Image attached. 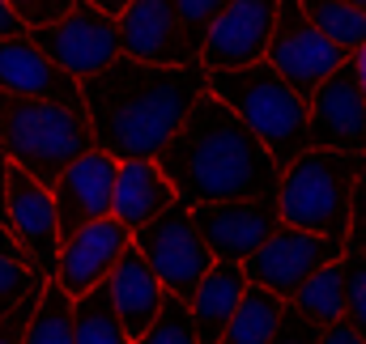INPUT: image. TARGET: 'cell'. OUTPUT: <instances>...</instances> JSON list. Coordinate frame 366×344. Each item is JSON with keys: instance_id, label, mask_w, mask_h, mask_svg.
Segmentation results:
<instances>
[{"instance_id": "6da1fadb", "label": "cell", "mask_w": 366, "mask_h": 344, "mask_svg": "<svg viewBox=\"0 0 366 344\" xmlns=\"http://www.w3.org/2000/svg\"><path fill=\"white\" fill-rule=\"evenodd\" d=\"M209 89V69L196 60L149 64L137 56H115L81 81V106L94 149L124 158H158L187 106Z\"/></svg>"}, {"instance_id": "7a4b0ae2", "label": "cell", "mask_w": 366, "mask_h": 344, "mask_svg": "<svg viewBox=\"0 0 366 344\" xmlns=\"http://www.w3.org/2000/svg\"><path fill=\"white\" fill-rule=\"evenodd\" d=\"M154 162L183 204L277 191V174H281L264 141L213 89H204L187 106V115Z\"/></svg>"}, {"instance_id": "3957f363", "label": "cell", "mask_w": 366, "mask_h": 344, "mask_svg": "<svg viewBox=\"0 0 366 344\" xmlns=\"http://www.w3.org/2000/svg\"><path fill=\"white\" fill-rule=\"evenodd\" d=\"M277 208L281 221L345 243L354 213L362 208V153L320 149V145L298 149L294 158L281 162Z\"/></svg>"}, {"instance_id": "277c9868", "label": "cell", "mask_w": 366, "mask_h": 344, "mask_svg": "<svg viewBox=\"0 0 366 344\" xmlns=\"http://www.w3.org/2000/svg\"><path fill=\"white\" fill-rule=\"evenodd\" d=\"M86 149H94L86 111L0 89V153L30 178L51 187L56 174L77 162Z\"/></svg>"}, {"instance_id": "5b68a950", "label": "cell", "mask_w": 366, "mask_h": 344, "mask_svg": "<svg viewBox=\"0 0 366 344\" xmlns=\"http://www.w3.org/2000/svg\"><path fill=\"white\" fill-rule=\"evenodd\" d=\"M209 89L264 141L277 166L307 149V98L285 86V77L269 60L209 69Z\"/></svg>"}, {"instance_id": "8992f818", "label": "cell", "mask_w": 366, "mask_h": 344, "mask_svg": "<svg viewBox=\"0 0 366 344\" xmlns=\"http://www.w3.org/2000/svg\"><path fill=\"white\" fill-rule=\"evenodd\" d=\"M307 145L362 153L366 145V51L354 47L307 98Z\"/></svg>"}, {"instance_id": "52a82bcc", "label": "cell", "mask_w": 366, "mask_h": 344, "mask_svg": "<svg viewBox=\"0 0 366 344\" xmlns=\"http://www.w3.org/2000/svg\"><path fill=\"white\" fill-rule=\"evenodd\" d=\"M26 39L51 64H60L77 81L94 77L102 64H111L119 56V26H115V17L102 13V9H94L90 0H73L56 21L30 26Z\"/></svg>"}, {"instance_id": "ba28073f", "label": "cell", "mask_w": 366, "mask_h": 344, "mask_svg": "<svg viewBox=\"0 0 366 344\" xmlns=\"http://www.w3.org/2000/svg\"><path fill=\"white\" fill-rule=\"evenodd\" d=\"M128 243L145 256V263L154 268V276L162 280V289L183 293V298L196 289V280L213 263L204 238L192 226V208L183 200H171L158 217H149L145 226H137L128 234Z\"/></svg>"}, {"instance_id": "9c48e42d", "label": "cell", "mask_w": 366, "mask_h": 344, "mask_svg": "<svg viewBox=\"0 0 366 344\" xmlns=\"http://www.w3.org/2000/svg\"><path fill=\"white\" fill-rule=\"evenodd\" d=\"M264 60L285 77V86L294 93L311 98V89L345 60V47H337L324 30H315L298 0H277V17H273L269 47H264Z\"/></svg>"}, {"instance_id": "30bf717a", "label": "cell", "mask_w": 366, "mask_h": 344, "mask_svg": "<svg viewBox=\"0 0 366 344\" xmlns=\"http://www.w3.org/2000/svg\"><path fill=\"white\" fill-rule=\"evenodd\" d=\"M192 208V226L204 238L213 259H230V263H247V256L269 238L281 221L277 208V191L260 196H234V200H209V204H187Z\"/></svg>"}, {"instance_id": "8fae6325", "label": "cell", "mask_w": 366, "mask_h": 344, "mask_svg": "<svg viewBox=\"0 0 366 344\" xmlns=\"http://www.w3.org/2000/svg\"><path fill=\"white\" fill-rule=\"evenodd\" d=\"M345 251L341 238H324V234H311V230H298L290 221H277V230L247 256L243 272L252 285H264L273 289L277 298H290L320 263L337 259Z\"/></svg>"}, {"instance_id": "7c38bea8", "label": "cell", "mask_w": 366, "mask_h": 344, "mask_svg": "<svg viewBox=\"0 0 366 344\" xmlns=\"http://www.w3.org/2000/svg\"><path fill=\"white\" fill-rule=\"evenodd\" d=\"M4 226L13 230V238L26 247V256L34 259V272L47 280L56 276V256H60V226H56V204H51V187H43L39 178L4 162Z\"/></svg>"}, {"instance_id": "4fadbf2b", "label": "cell", "mask_w": 366, "mask_h": 344, "mask_svg": "<svg viewBox=\"0 0 366 344\" xmlns=\"http://www.w3.org/2000/svg\"><path fill=\"white\" fill-rule=\"evenodd\" d=\"M273 17L277 0H226L200 39V64L204 69H234V64L264 60Z\"/></svg>"}, {"instance_id": "5bb4252c", "label": "cell", "mask_w": 366, "mask_h": 344, "mask_svg": "<svg viewBox=\"0 0 366 344\" xmlns=\"http://www.w3.org/2000/svg\"><path fill=\"white\" fill-rule=\"evenodd\" d=\"M111 183H115V158L102 149H86L77 162H69L51 183V204H56V226L60 243L73 238L86 221L111 213Z\"/></svg>"}, {"instance_id": "9a60e30c", "label": "cell", "mask_w": 366, "mask_h": 344, "mask_svg": "<svg viewBox=\"0 0 366 344\" xmlns=\"http://www.w3.org/2000/svg\"><path fill=\"white\" fill-rule=\"evenodd\" d=\"M119 26V51L149 60V64H183L196 60V47L187 43L179 17H175V0H128L115 13Z\"/></svg>"}, {"instance_id": "2e32d148", "label": "cell", "mask_w": 366, "mask_h": 344, "mask_svg": "<svg viewBox=\"0 0 366 344\" xmlns=\"http://www.w3.org/2000/svg\"><path fill=\"white\" fill-rule=\"evenodd\" d=\"M0 89L21 93V98H47V102L86 111L81 106V81L69 77L60 64H51L26 34L0 39Z\"/></svg>"}, {"instance_id": "e0dca14e", "label": "cell", "mask_w": 366, "mask_h": 344, "mask_svg": "<svg viewBox=\"0 0 366 344\" xmlns=\"http://www.w3.org/2000/svg\"><path fill=\"white\" fill-rule=\"evenodd\" d=\"M128 247V230L107 213V217H94L86 221L73 238L60 243V256H56V280L77 298L86 293L90 285L107 280L111 263L119 259V251Z\"/></svg>"}, {"instance_id": "ac0fdd59", "label": "cell", "mask_w": 366, "mask_h": 344, "mask_svg": "<svg viewBox=\"0 0 366 344\" xmlns=\"http://www.w3.org/2000/svg\"><path fill=\"white\" fill-rule=\"evenodd\" d=\"M107 293H111V306H115V315H119V328H124V340H141V332L149 328V319H154V310H158V302H162V280L154 276V268L145 263V256L128 243L119 259L111 263V272H107Z\"/></svg>"}, {"instance_id": "d6986e66", "label": "cell", "mask_w": 366, "mask_h": 344, "mask_svg": "<svg viewBox=\"0 0 366 344\" xmlns=\"http://www.w3.org/2000/svg\"><path fill=\"white\" fill-rule=\"evenodd\" d=\"M175 196V187L167 183V174L158 171L154 158H124L115 162V183H111V217L132 234L137 226H145L149 217H158Z\"/></svg>"}, {"instance_id": "ffe728a7", "label": "cell", "mask_w": 366, "mask_h": 344, "mask_svg": "<svg viewBox=\"0 0 366 344\" xmlns=\"http://www.w3.org/2000/svg\"><path fill=\"white\" fill-rule=\"evenodd\" d=\"M247 289V272L243 263H230V259H213L204 268V276L196 280V289L187 293V306H192V323H196V340L200 344H217L239 298Z\"/></svg>"}, {"instance_id": "44dd1931", "label": "cell", "mask_w": 366, "mask_h": 344, "mask_svg": "<svg viewBox=\"0 0 366 344\" xmlns=\"http://www.w3.org/2000/svg\"><path fill=\"white\" fill-rule=\"evenodd\" d=\"M43 293V276L13 256H0V344L26 340L30 310Z\"/></svg>"}, {"instance_id": "7402d4cb", "label": "cell", "mask_w": 366, "mask_h": 344, "mask_svg": "<svg viewBox=\"0 0 366 344\" xmlns=\"http://www.w3.org/2000/svg\"><path fill=\"white\" fill-rule=\"evenodd\" d=\"M281 302H285V298H277L273 289L247 280V289H243V298H239V306H234V315H230L222 340H230V344H273Z\"/></svg>"}, {"instance_id": "603a6c76", "label": "cell", "mask_w": 366, "mask_h": 344, "mask_svg": "<svg viewBox=\"0 0 366 344\" xmlns=\"http://www.w3.org/2000/svg\"><path fill=\"white\" fill-rule=\"evenodd\" d=\"M285 302H294L311 323H332V319H341L345 315V285H341V256L328 259V263H320Z\"/></svg>"}, {"instance_id": "cb8c5ba5", "label": "cell", "mask_w": 366, "mask_h": 344, "mask_svg": "<svg viewBox=\"0 0 366 344\" xmlns=\"http://www.w3.org/2000/svg\"><path fill=\"white\" fill-rule=\"evenodd\" d=\"M73 344H128L102 280L73 298Z\"/></svg>"}, {"instance_id": "d4e9b609", "label": "cell", "mask_w": 366, "mask_h": 344, "mask_svg": "<svg viewBox=\"0 0 366 344\" xmlns=\"http://www.w3.org/2000/svg\"><path fill=\"white\" fill-rule=\"evenodd\" d=\"M26 340L30 344H73V293L47 276L43 280V293L30 310V323H26Z\"/></svg>"}, {"instance_id": "484cf974", "label": "cell", "mask_w": 366, "mask_h": 344, "mask_svg": "<svg viewBox=\"0 0 366 344\" xmlns=\"http://www.w3.org/2000/svg\"><path fill=\"white\" fill-rule=\"evenodd\" d=\"M298 4L311 17V26L324 30L337 47H345V51L366 47V9H354L345 0H298Z\"/></svg>"}, {"instance_id": "4316f807", "label": "cell", "mask_w": 366, "mask_h": 344, "mask_svg": "<svg viewBox=\"0 0 366 344\" xmlns=\"http://www.w3.org/2000/svg\"><path fill=\"white\" fill-rule=\"evenodd\" d=\"M137 344H196V323H192L187 298L167 289L158 310H154V319H149V328L141 332Z\"/></svg>"}, {"instance_id": "83f0119b", "label": "cell", "mask_w": 366, "mask_h": 344, "mask_svg": "<svg viewBox=\"0 0 366 344\" xmlns=\"http://www.w3.org/2000/svg\"><path fill=\"white\" fill-rule=\"evenodd\" d=\"M222 4H226V0H175V17H179L187 43L196 47V56H200V39H204L209 21L222 13Z\"/></svg>"}, {"instance_id": "f1b7e54d", "label": "cell", "mask_w": 366, "mask_h": 344, "mask_svg": "<svg viewBox=\"0 0 366 344\" xmlns=\"http://www.w3.org/2000/svg\"><path fill=\"white\" fill-rule=\"evenodd\" d=\"M277 344H315L320 340V323H311L294 302H281V315H277Z\"/></svg>"}, {"instance_id": "f546056e", "label": "cell", "mask_w": 366, "mask_h": 344, "mask_svg": "<svg viewBox=\"0 0 366 344\" xmlns=\"http://www.w3.org/2000/svg\"><path fill=\"white\" fill-rule=\"evenodd\" d=\"M4 4H9V9L26 21V30H30V26H47V21H56L73 0H4Z\"/></svg>"}, {"instance_id": "4dcf8cb0", "label": "cell", "mask_w": 366, "mask_h": 344, "mask_svg": "<svg viewBox=\"0 0 366 344\" xmlns=\"http://www.w3.org/2000/svg\"><path fill=\"white\" fill-rule=\"evenodd\" d=\"M362 340H366V332L341 315V319H332V323H324V328H320V340H315V344H362Z\"/></svg>"}, {"instance_id": "1f68e13d", "label": "cell", "mask_w": 366, "mask_h": 344, "mask_svg": "<svg viewBox=\"0 0 366 344\" xmlns=\"http://www.w3.org/2000/svg\"><path fill=\"white\" fill-rule=\"evenodd\" d=\"M0 256H13V259H21V263H30V268H34V259L26 256V247L13 238V230H9L4 221H0Z\"/></svg>"}, {"instance_id": "d6a6232c", "label": "cell", "mask_w": 366, "mask_h": 344, "mask_svg": "<svg viewBox=\"0 0 366 344\" xmlns=\"http://www.w3.org/2000/svg\"><path fill=\"white\" fill-rule=\"evenodd\" d=\"M17 34H26V21H21V17L0 0V39H17Z\"/></svg>"}, {"instance_id": "836d02e7", "label": "cell", "mask_w": 366, "mask_h": 344, "mask_svg": "<svg viewBox=\"0 0 366 344\" xmlns=\"http://www.w3.org/2000/svg\"><path fill=\"white\" fill-rule=\"evenodd\" d=\"M94 9H102V13H111V17H115V13H119V9H124V4H128V0H90Z\"/></svg>"}, {"instance_id": "e575fe53", "label": "cell", "mask_w": 366, "mask_h": 344, "mask_svg": "<svg viewBox=\"0 0 366 344\" xmlns=\"http://www.w3.org/2000/svg\"><path fill=\"white\" fill-rule=\"evenodd\" d=\"M4 162H9V158L0 153V221H4Z\"/></svg>"}, {"instance_id": "d590c367", "label": "cell", "mask_w": 366, "mask_h": 344, "mask_svg": "<svg viewBox=\"0 0 366 344\" xmlns=\"http://www.w3.org/2000/svg\"><path fill=\"white\" fill-rule=\"evenodd\" d=\"M345 4H354V9H366V0H345Z\"/></svg>"}]
</instances>
